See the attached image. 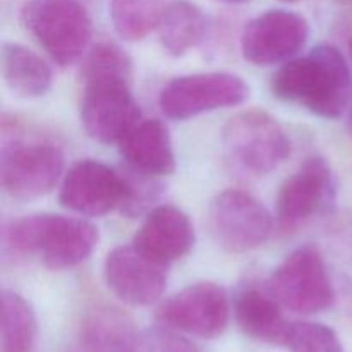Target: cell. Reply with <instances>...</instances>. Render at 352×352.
<instances>
[{
	"instance_id": "6da1fadb",
	"label": "cell",
	"mask_w": 352,
	"mask_h": 352,
	"mask_svg": "<svg viewBox=\"0 0 352 352\" xmlns=\"http://www.w3.org/2000/svg\"><path fill=\"white\" fill-rule=\"evenodd\" d=\"M81 76L79 117L86 134L100 143H120L140 122L129 55L119 45L100 41L82 60Z\"/></svg>"
},
{
	"instance_id": "7a4b0ae2",
	"label": "cell",
	"mask_w": 352,
	"mask_h": 352,
	"mask_svg": "<svg viewBox=\"0 0 352 352\" xmlns=\"http://www.w3.org/2000/svg\"><path fill=\"white\" fill-rule=\"evenodd\" d=\"M272 93L323 119H339L352 103V72L339 48L320 45L285 62L274 74Z\"/></svg>"
},
{
	"instance_id": "3957f363",
	"label": "cell",
	"mask_w": 352,
	"mask_h": 352,
	"mask_svg": "<svg viewBox=\"0 0 352 352\" xmlns=\"http://www.w3.org/2000/svg\"><path fill=\"white\" fill-rule=\"evenodd\" d=\"M98 244V229L76 217L38 213L14 220L3 230V250L17 258H38L50 270L78 267Z\"/></svg>"
},
{
	"instance_id": "277c9868",
	"label": "cell",
	"mask_w": 352,
	"mask_h": 352,
	"mask_svg": "<svg viewBox=\"0 0 352 352\" xmlns=\"http://www.w3.org/2000/svg\"><path fill=\"white\" fill-rule=\"evenodd\" d=\"M222 146L227 162L250 175L270 174L291 153L285 129L263 110H243L230 117L222 131Z\"/></svg>"
},
{
	"instance_id": "5b68a950",
	"label": "cell",
	"mask_w": 352,
	"mask_h": 352,
	"mask_svg": "<svg viewBox=\"0 0 352 352\" xmlns=\"http://www.w3.org/2000/svg\"><path fill=\"white\" fill-rule=\"evenodd\" d=\"M21 19L60 67L81 58L91 40V19L79 0H28Z\"/></svg>"
},
{
	"instance_id": "8992f818",
	"label": "cell",
	"mask_w": 352,
	"mask_h": 352,
	"mask_svg": "<svg viewBox=\"0 0 352 352\" xmlns=\"http://www.w3.org/2000/svg\"><path fill=\"white\" fill-rule=\"evenodd\" d=\"M282 308L299 315H316L336 301L332 280L318 248H298L278 265L267 284Z\"/></svg>"
},
{
	"instance_id": "52a82bcc",
	"label": "cell",
	"mask_w": 352,
	"mask_h": 352,
	"mask_svg": "<svg viewBox=\"0 0 352 352\" xmlns=\"http://www.w3.org/2000/svg\"><path fill=\"white\" fill-rule=\"evenodd\" d=\"M2 134L0 179L7 195L17 199H33L47 195L60 181L64 172V153L48 141H24Z\"/></svg>"
},
{
	"instance_id": "ba28073f",
	"label": "cell",
	"mask_w": 352,
	"mask_h": 352,
	"mask_svg": "<svg viewBox=\"0 0 352 352\" xmlns=\"http://www.w3.org/2000/svg\"><path fill=\"white\" fill-rule=\"evenodd\" d=\"M206 223L213 241L229 253H250L267 243L274 230L270 212L241 189H226L212 199Z\"/></svg>"
},
{
	"instance_id": "9c48e42d",
	"label": "cell",
	"mask_w": 352,
	"mask_h": 352,
	"mask_svg": "<svg viewBox=\"0 0 352 352\" xmlns=\"http://www.w3.org/2000/svg\"><path fill=\"white\" fill-rule=\"evenodd\" d=\"M250 86L232 72H196L174 78L164 86L158 105L165 117L186 120L205 112H213L243 103Z\"/></svg>"
},
{
	"instance_id": "30bf717a",
	"label": "cell",
	"mask_w": 352,
	"mask_h": 352,
	"mask_svg": "<svg viewBox=\"0 0 352 352\" xmlns=\"http://www.w3.org/2000/svg\"><path fill=\"white\" fill-rule=\"evenodd\" d=\"M336 196V179L325 158H308L299 170L280 186L275 205L278 232L284 236L294 234L316 215L329 212Z\"/></svg>"
},
{
	"instance_id": "8fae6325",
	"label": "cell",
	"mask_w": 352,
	"mask_h": 352,
	"mask_svg": "<svg viewBox=\"0 0 352 352\" xmlns=\"http://www.w3.org/2000/svg\"><path fill=\"white\" fill-rule=\"evenodd\" d=\"M230 302L226 289L213 282H198L160 302L157 320L175 332L199 339H215L226 332Z\"/></svg>"
},
{
	"instance_id": "7c38bea8",
	"label": "cell",
	"mask_w": 352,
	"mask_h": 352,
	"mask_svg": "<svg viewBox=\"0 0 352 352\" xmlns=\"http://www.w3.org/2000/svg\"><path fill=\"white\" fill-rule=\"evenodd\" d=\"M309 24L301 14L272 9L260 14L244 26L241 50L254 65H274L289 60L306 45Z\"/></svg>"
},
{
	"instance_id": "4fadbf2b",
	"label": "cell",
	"mask_w": 352,
	"mask_h": 352,
	"mask_svg": "<svg viewBox=\"0 0 352 352\" xmlns=\"http://www.w3.org/2000/svg\"><path fill=\"white\" fill-rule=\"evenodd\" d=\"M126 181L122 172L100 160H79L62 179L58 201L64 208L85 217H102L122 208Z\"/></svg>"
},
{
	"instance_id": "5bb4252c",
	"label": "cell",
	"mask_w": 352,
	"mask_h": 352,
	"mask_svg": "<svg viewBox=\"0 0 352 352\" xmlns=\"http://www.w3.org/2000/svg\"><path fill=\"white\" fill-rule=\"evenodd\" d=\"M167 268L134 244L112 250L103 265L109 289L129 306L157 302L167 287Z\"/></svg>"
},
{
	"instance_id": "9a60e30c",
	"label": "cell",
	"mask_w": 352,
	"mask_h": 352,
	"mask_svg": "<svg viewBox=\"0 0 352 352\" xmlns=\"http://www.w3.org/2000/svg\"><path fill=\"white\" fill-rule=\"evenodd\" d=\"M195 241L196 232L189 217L177 206L160 205L148 212L133 244L160 263L170 265L188 256Z\"/></svg>"
},
{
	"instance_id": "2e32d148",
	"label": "cell",
	"mask_w": 352,
	"mask_h": 352,
	"mask_svg": "<svg viewBox=\"0 0 352 352\" xmlns=\"http://www.w3.org/2000/svg\"><path fill=\"white\" fill-rule=\"evenodd\" d=\"M234 318L248 337L274 346H285L291 323L268 289L248 285L234 298Z\"/></svg>"
},
{
	"instance_id": "e0dca14e",
	"label": "cell",
	"mask_w": 352,
	"mask_h": 352,
	"mask_svg": "<svg viewBox=\"0 0 352 352\" xmlns=\"http://www.w3.org/2000/svg\"><path fill=\"white\" fill-rule=\"evenodd\" d=\"M119 148L127 167L134 170L155 177L170 175L175 170L170 133L162 120L138 122L120 141Z\"/></svg>"
},
{
	"instance_id": "ac0fdd59",
	"label": "cell",
	"mask_w": 352,
	"mask_h": 352,
	"mask_svg": "<svg viewBox=\"0 0 352 352\" xmlns=\"http://www.w3.org/2000/svg\"><path fill=\"white\" fill-rule=\"evenodd\" d=\"M78 344L105 352H143L144 347L133 318L113 306H96L86 313Z\"/></svg>"
},
{
	"instance_id": "d6986e66",
	"label": "cell",
	"mask_w": 352,
	"mask_h": 352,
	"mask_svg": "<svg viewBox=\"0 0 352 352\" xmlns=\"http://www.w3.org/2000/svg\"><path fill=\"white\" fill-rule=\"evenodd\" d=\"M157 30L164 50L172 57H182L205 40L206 17L196 3L174 0L162 14Z\"/></svg>"
},
{
	"instance_id": "ffe728a7",
	"label": "cell",
	"mask_w": 352,
	"mask_h": 352,
	"mask_svg": "<svg viewBox=\"0 0 352 352\" xmlns=\"http://www.w3.org/2000/svg\"><path fill=\"white\" fill-rule=\"evenodd\" d=\"M2 74L7 88L21 98L43 96L52 86L47 62L19 43H3Z\"/></svg>"
},
{
	"instance_id": "44dd1931",
	"label": "cell",
	"mask_w": 352,
	"mask_h": 352,
	"mask_svg": "<svg viewBox=\"0 0 352 352\" xmlns=\"http://www.w3.org/2000/svg\"><path fill=\"white\" fill-rule=\"evenodd\" d=\"M36 315L30 301L14 291L2 292V352H33Z\"/></svg>"
},
{
	"instance_id": "7402d4cb",
	"label": "cell",
	"mask_w": 352,
	"mask_h": 352,
	"mask_svg": "<svg viewBox=\"0 0 352 352\" xmlns=\"http://www.w3.org/2000/svg\"><path fill=\"white\" fill-rule=\"evenodd\" d=\"M168 3V0H110V17L124 40L138 41L158 26Z\"/></svg>"
},
{
	"instance_id": "603a6c76",
	"label": "cell",
	"mask_w": 352,
	"mask_h": 352,
	"mask_svg": "<svg viewBox=\"0 0 352 352\" xmlns=\"http://www.w3.org/2000/svg\"><path fill=\"white\" fill-rule=\"evenodd\" d=\"M285 347L291 352H346L336 330L316 322L291 323Z\"/></svg>"
},
{
	"instance_id": "cb8c5ba5",
	"label": "cell",
	"mask_w": 352,
	"mask_h": 352,
	"mask_svg": "<svg viewBox=\"0 0 352 352\" xmlns=\"http://www.w3.org/2000/svg\"><path fill=\"white\" fill-rule=\"evenodd\" d=\"M124 181H126V198L122 203V212L129 217H136L143 213L151 206V203L157 201L160 184L155 181V175L143 174L134 168L127 167L122 172Z\"/></svg>"
},
{
	"instance_id": "d4e9b609",
	"label": "cell",
	"mask_w": 352,
	"mask_h": 352,
	"mask_svg": "<svg viewBox=\"0 0 352 352\" xmlns=\"http://www.w3.org/2000/svg\"><path fill=\"white\" fill-rule=\"evenodd\" d=\"M150 340L157 352H201L191 340L181 336V332H175L164 325L151 333Z\"/></svg>"
},
{
	"instance_id": "484cf974",
	"label": "cell",
	"mask_w": 352,
	"mask_h": 352,
	"mask_svg": "<svg viewBox=\"0 0 352 352\" xmlns=\"http://www.w3.org/2000/svg\"><path fill=\"white\" fill-rule=\"evenodd\" d=\"M74 352H103V351H98V349H89V347H85V346H79L76 347Z\"/></svg>"
},
{
	"instance_id": "4316f807",
	"label": "cell",
	"mask_w": 352,
	"mask_h": 352,
	"mask_svg": "<svg viewBox=\"0 0 352 352\" xmlns=\"http://www.w3.org/2000/svg\"><path fill=\"white\" fill-rule=\"evenodd\" d=\"M220 2H227V3H241V2H248V0H220Z\"/></svg>"
},
{
	"instance_id": "83f0119b",
	"label": "cell",
	"mask_w": 352,
	"mask_h": 352,
	"mask_svg": "<svg viewBox=\"0 0 352 352\" xmlns=\"http://www.w3.org/2000/svg\"><path fill=\"white\" fill-rule=\"evenodd\" d=\"M349 127H351V133H352V107L349 110Z\"/></svg>"
},
{
	"instance_id": "f1b7e54d",
	"label": "cell",
	"mask_w": 352,
	"mask_h": 352,
	"mask_svg": "<svg viewBox=\"0 0 352 352\" xmlns=\"http://www.w3.org/2000/svg\"><path fill=\"white\" fill-rule=\"evenodd\" d=\"M340 2H342V3H346V6L352 7V0H340Z\"/></svg>"
},
{
	"instance_id": "f546056e",
	"label": "cell",
	"mask_w": 352,
	"mask_h": 352,
	"mask_svg": "<svg viewBox=\"0 0 352 352\" xmlns=\"http://www.w3.org/2000/svg\"><path fill=\"white\" fill-rule=\"evenodd\" d=\"M280 2H287V3H294V2H299V0H280Z\"/></svg>"
},
{
	"instance_id": "4dcf8cb0",
	"label": "cell",
	"mask_w": 352,
	"mask_h": 352,
	"mask_svg": "<svg viewBox=\"0 0 352 352\" xmlns=\"http://www.w3.org/2000/svg\"><path fill=\"white\" fill-rule=\"evenodd\" d=\"M349 55H351V60H352V40L349 41Z\"/></svg>"
}]
</instances>
